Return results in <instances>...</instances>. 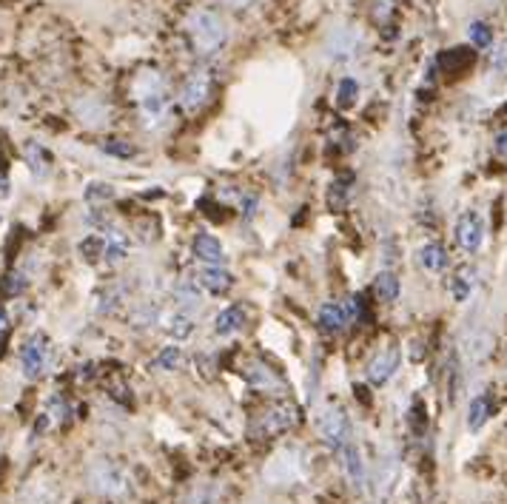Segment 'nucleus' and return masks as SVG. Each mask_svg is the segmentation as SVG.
Returning <instances> with one entry per match:
<instances>
[{"label": "nucleus", "mask_w": 507, "mask_h": 504, "mask_svg": "<svg viewBox=\"0 0 507 504\" xmlns=\"http://www.w3.org/2000/svg\"><path fill=\"white\" fill-rule=\"evenodd\" d=\"M134 103L148 129H157L169 117V86L157 69H143L134 77Z\"/></svg>", "instance_id": "obj_1"}, {"label": "nucleus", "mask_w": 507, "mask_h": 504, "mask_svg": "<svg viewBox=\"0 0 507 504\" xmlns=\"http://www.w3.org/2000/svg\"><path fill=\"white\" fill-rule=\"evenodd\" d=\"M311 461L305 447H280L277 453H271L265 468H263V479L271 487H294L299 482L308 479Z\"/></svg>", "instance_id": "obj_2"}, {"label": "nucleus", "mask_w": 507, "mask_h": 504, "mask_svg": "<svg viewBox=\"0 0 507 504\" xmlns=\"http://www.w3.org/2000/svg\"><path fill=\"white\" fill-rule=\"evenodd\" d=\"M186 32L191 37V43L200 54H214L226 43V23L223 18L211 9H194L186 18Z\"/></svg>", "instance_id": "obj_3"}, {"label": "nucleus", "mask_w": 507, "mask_h": 504, "mask_svg": "<svg viewBox=\"0 0 507 504\" xmlns=\"http://www.w3.org/2000/svg\"><path fill=\"white\" fill-rule=\"evenodd\" d=\"M89 484L94 493H100L106 499H120L129 493V476L117 461L112 459H98L89 468Z\"/></svg>", "instance_id": "obj_4"}, {"label": "nucleus", "mask_w": 507, "mask_h": 504, "mask_svg": "<svg viewBox=\"0 0 507 504\" xmlns=\"http://www.w3.org/2000/svg\"><path fill=\"white\" fill-rule=\"evenodd\" d=\"M317 428H320L322 439L331 447H337V451H342L345 445H351V421H348L345 411H339L337 405H328L325 411H320Z\"/></svg>", "instance_id": "obj_5"}, {"label": "nucleus", "mask_w": 507, "mask_h": 504, "mask_svg": "<svg viewBox=\"0 0 507 504\" xmlns=\"http://www.w3.org/2000/svg\"><path fill=\"white\" fill-rule=\"evenodd\" d=\"M211 91H214V77L205 66H200V69H194L186 77L183 91H180V103H183L186 112H200V108L211 100Z\"/></svg>", "instance_id": "obj_6"}, {"label": "nucleus", "mask_w": 507, "mask_h": 504, "mask_svg": "<svg viewBox=\"0 0 507 504\" xmlns=\"http://www.w3.org/2000/svg\"><path fill=\"white\" fill-rule=\"evenodd\" d=\"M51 359V345H49V336L46 334H35L29 343L23 345L20 350V367H23V376L26 379H40L46 374Z\"/></svg>", "instance_id": "obj_7"}, {"label": "nucleus", "mask_w": 507, "mask_h": 504, "mask_svg": "<svg viewBox=\"0 0 507 504\" xmlns=\"http://www.w3.org/2000/svg\"><path fill=\"white\" fill-rule=\"evenodd\" d=\"M297 419H299V411L291 405V402H282V405H271L268 411L257 419V425H254V433L257 436H280L285 430H291L297 425Z\"/></svg>", "instance_id": "obj_8"}, {"label": "nucleus", "mask_w": 507, "mask_h": 504, "mask_svg": "<svg viewBox=\"0 0 507 504\" xmlns=\"http://www.w3.org/2000/svg\"><path fill=\"white\" fill-rule=\"evenodd\" d=\"M456 242H459V248L468 251V254L482 251V245H485V220H482V214L464 211L459 217V223H456Z\"/></svg>", "instance_id": "obj_9"}, {"label": "nucleus", "mask_w": 507, "mask_h": 504, "mask_svg": "<svg viewBox=\"0 0 507 504\" xmlns=\"http://www.w3.org/2000/svg\"><path fill=\"white\" fill-rule=\"evenodd\" d=\"M400 359H402V353L400 348H385V350H379L376 357L371 359V365H368V382L371 385H385L388 379L396 374V367H400Z\"/></svg>", "instance_id": "obj_10"}, {"label": "nucleus", "mask_w": 507, "mask_h": 504, "mask_svg": "<svg viewBox=\"0 0 507 504\" xmlns=\"http://www.w3.org/2000/svg\"><path fill=\"white\" fill-rule=\"evenodd\" d=\"M194 285L200 291H209L214 296H223L231 291V285H234V277L228 274L226 268H217V265H205L194 274Z\"/></svg>", "instance_id": "obj_11"}, {"label": "nucleus", "mask_w": 507, "mask_h": 504, "mask_svg": "<svg viewBox=\"0 0 507 504\" xmlns=\"http://www.w3.org/2000/svg\"><path fill=\"white\" fill-rule=\"evenodd\" d=\"M490 348H493V336L485 328H473L471 334H464V339H462V357L468 362H473V365L485 362L490 357Z\"/></svg>", "instance_id": "obj_12"}, {"label": "nucleus", "mask_w": 507, "mask_h": 504, "mask_svg": "<svg viewBox=\"0 0 507 504\" xmlns=\"http://www.w3.org/2000/svg\"><path fill=\"white\" fill-rule=\"evenodd\" d=\"M356 49H360V32L345 26V29H337L331 37H328V54L337 60H351Z\"/></svg>", "instance_id": "obj_13"}, {"label": "nucleus", "mask_w": 507, "mask_h": 504, "mask_svg": "<svg viewBox=\"0 0 507 504\" xmlns=\"http://www.w3.org/2000/svg\"><path fill=\"white\" fill-rule=\"evenodd\" d=\"M245 322H249V305H228L226 311L217 313V319H214V328L217 334H223V336H231V334H240L245 328Z\"/></svg>", "instance_id": "obj_14"}, {"label": "nucleus", "mask_w": 507, "mask_h": 504, "mask_svg": "<svg viewBox=\"0 0 507 504\" xmlns=\"http://www.w3.org/2000/svg\"><path fill=\"white\" fill-rule=\"evenodd\" d=\"M191 248H194V254L200 256L205 265L223 263V256H226L220 240H217L214 234H209V231H200V234L194 237V242H191Z\"/></svg>", "instance_id": "obj_15"}, {"label": "nucleus", "mask_w": 507, "mask_h": 504, "mask_svg": "<svg viewBox=\"0 0 507 504\" xmlns=\"http://www.w3.org/2000/svg\"><path fill=\"white\" fill-rule=\"evenodd\" d=\"M419 263L428 274H445L450 265V256L440 242H424L419 248Z\"/></svg>", "instance_id": "obj_16"}, {"label": "nucleus", "mask_w": 507, "mask_h": 504, "mask_svg": "<svg viewBox=\"0 0 507 504\" xmlns=\"http://www.w3.org/2000/svg\"><path fill=\"white\" fill-rule=\"evenodd\" d=\"M320 328L328 331V334H339L345 325L351 322V311L348 305H334V303H328L320 308Z\"/></svg>", "instance_id": "obj_17"}, {"label": "nucleus", "mask_w": 507, "mask_h": 504, "mask_svg": "<svg viewBox=\"0 0 507 504\" xmlns=\"http://www.w3.org/2000/svg\"><path fill=\"white\" fill-rule=\"evenodd\" d=\"M160 322H162V328L169 331V336H174V339L194 336V328H197V322L188 311H174L169 317H160Z\"/></svg>", "instance_id": "obj_18"}, {"label": "nucleus", "mask_w": 507, "mask_h": 504, "mask_svg": "<svg viewBox=\"0 0 507 504\" xmlns=\"http://www.w3.org/2000/svg\"><path fill=\"white\" fill-rule=\"evenodd\" d=\"M245 379H249L254 388H263V390H277L280 388V376L259 359L249 362V367H245Z\"/></svg>", "instance_id": "obj_19"}, {"label": "nucleus", "mask_w": 507, "mask_h": 504, "mask_svg": "<svg viewBox=\"0 0 507 504\" xmlns=\"http://www.w3.org/2000/svg\"><path fill=\"white\" fill-rule=\"evenodd\" d=\"M342 465H345L348 479H351L356 487H362V482H365V461H362L360 447H356L353 442L342 447Z\"/></svg>", "instance_id": "obj_20"}, {"label": "nucleus", "mask_w": 507, "mask_h": 504, "mask_svg": "<svg viewBox=\"0 0 507 504\" xmlns=\"http://www.w3.org/2000/svg\"><path fill=\"white\" fill-rule=\"evenodd\" d=\"M400 291H402V285H400V277H396L393 271H382V274H376L374 294L382 299V303H396V299H400Z\"/></svg>", "instance_id": "obj_21"}, {"label": "nucleus", "mask_w": 507, "mask_h": 504, "mask_svg": "<svg viewBox=\"0 0 507 504\" xmlns=\"http://www.w3.org/2000/svg\"><path fill=\"white\" fill-rule=\"evenodd\" d=\"M490 411H493V405H490V397H487V393H482V397L471 399V405H468V428H471V430L485 428V421L490 419Z\"/></svg>", "instance_id": "obj_22"}, {"label": "nucleus", "mask_w": 507, "mask_h": 504, "mask_svg": "<svg viewBox=\"0 0 507 504\" xmlns=\"http://www.w3.org/2000/svg\"><path fill=\"white\" fill-rule=\"evenodd\" d=\"M26 162H29L35 177H46L49 166H51V157L46 154V148H40L37 143H29L26 146Z\"/></svg>", "instance_id": "obj_23"}, {"label": "nucleus", "mask_w": 507, "mask_h": 504, "mask_svg": "<svg viewBox=\"0 0 507 504\" xmlns=\"http://www.w3.org/2000/svg\"><path fill=\"white\" fill-rule=\"evenodd\" d=\"M80 254L89 265H98L106 260V237H89L80 242Z\"/></svg>", "instance_id": "obj_24"}, {"label": "nucleus", "mask_w": 507, "mask_h": 504, "mask_svg": "<svg viewBox=\"0 0 507 504\" xmlns=\"http://www.w3.org/2000/svg\"><path fill=\"white\" fill-rule=\"evenodd\" d=\"M183 350L180 348H162L157 357H154V371H177V367H183Z\"/></svg>", "instance_id": "obj_25"}, {"label": "nucleus", "mask_w": 507, "mask_h": 504, "mask_svg": "<svg viewBox=\"0 0 507 504\" xmlns=\"http://www.w3.org/2000/svg\"><path fill=\"white\" fill-rule=\"evenodd\" d=\"M356 98H360V83H356L353 77L339 80V89H337V106H339V108H351V106L356 103Z\"/></svg>", "instance_id": "obj_26"}, {"label": "nucleus", "mask_w": 507, "mask_h": 504, "mask_svg": "<svg viewBox=\"0 0 507 504\" xmlns=\"http://www.w3.org/2000/svg\"><path fill=\"white\" fill-rule=\"evenodd\" d=\"M115 185H108V183H91L86 188V202L89 206H103V202L108 200H115Z\"/></svg>", "instance_id": "obj_27"}, {"label": "nucleus", "mask_w": 507, "mask_h": 504, "mask_svg": "<svg viewBox=\"0 0 507 504\" xmlns=\"http://www.w3.org/2000/svg\"><path fill=\"white\" fill-rule=\"evenodd\" d=\"M468 37H471V43H473L476 49H490V46H493V29H490L487 23H482V20L471 23Z\"/></svg>", "instance_id": "obj_28"}, {"label": "nucleus", "mask_w": 507, "mask_h": 504, "mask_svg": "<svg viewBox=\"0 0 507 504\" xmlns=\"http://www.w3.org/2000/svg\"><path fill=\"white\" fill-rule=\"evenodd\" d=\"M23 288H26V277L18 274V271H12V274L0 280V296H18L23 294Z\"/></svg>", "instance_id": "obj_29"}, {"label": "nucleus", "mask_w": 507, "mask_h": 504, "mask_svg": "<svg viewBox=\"0 0 507 504\" xmlns=\"http://www.w3.org/2000/svg\"><path fill=\"white\" fill-rule=\"evenodd\" d=\"M450 291H454V299L456 303H468L471 294H473V280L468 274H459L454 280V285H450Z\"/></svg>", "instance_id": "obj_30"}, {"label": "nucleus", "mask_w": 507, "mask_h": 504, "mask_svg": "<svg viewBox=\"0 0 507 504\" xmlns=\"http://www.w3.org/2000/svg\"><path fill=\"white\" fill-rule=\"evenodd\" d=\"M328 209H331V211L348 209V188L342 185V183L331 185V192H328Z\"/></svg>", "instance_id": "obj_31"}, {"label": "nucleus", "mask_w": 507, "mask_h": 504, "mask_svg": "<svg viewBox=\"0 0 507 504\" xmlns=\"http://www.w3.org/2000/svg\"><path fill=\"white\" fill-rule=\"evenodd\" d=\"M103 152L108 154V157H120V160H131L137 152H134V146H129V143H123V140H112V143H106L103 146Z\"/></svg>", "instance_id": "obj_32"}, {"label": "nucleus", "mask_w": 507, "mask_h": 504, "mask_svg": "<svg viewBox=\"0 0 507 504\" xmlns=\"http://www.w3.org/2000/svg\"><path fill=\"white\" fill-rule=\"evenodd\" d=\"M200 288H194V285H180V288H177V299H180L183 305H194V303H200V294H197Z\"/></svg>", "instance_id": "obj_33"}, {"label": "nucleus", "mask_w": 507, "mask_h": 504, "mask_svg": "<svg viewBox=\"0 0 507 504\" xmlns=\"http://www.w3.org/2000/svg\"><path fill=\"white\" fill-rule=\"evenodd\" d=\"M240 206H242V217H245V220H251V217L257 214V209H259V202H257V197L245 194V197L240 200Z\"/></svg>", "instance_id": "obj_34"}, {"label": "nucleus", "mask_w": 507, "mask_h": 504, "mask_svg": "<svg viewBox=\"0 0 507 504\" xmlns=\"http://www.w3.org/2000/svg\"><path fill=\"white\" fill-rule=\"evenodd\" d=\"M493 69L496 72H507V43L496 49V54H493Z\"/></svg>", "instance_id": "obj_35"}, {"label": "nucleus", "mask_w": 507, "mask_h": 504, "mask_svg": "<svg viewBox=\"0 0 507 504\" xmlns=\"http://www.w3.org/2000/svg\"><path fill=\"white\" fill-rule=\"evenodd\" d=\"M493 146H496V154H499V157H507V129H502V131L496 134Z\"/></svg>", "instance_id": "obj_36"}, {"label": "nucleus", "mask_w": 507, "mask_h": 504, "mask_svg": "<svg viewBox=\"0 0 507 504\" xmlns=\"http://www.w3.org/2000/svg\"><path fill=\"white\" fill-rule=\"evenodd\" d=\"M6 328H9V317H6L4 305H0V334H6Z\"/></svg>", "instance_id": "obj_37"}, {"label": "nucleus", "mask_w": 507, "mask_h": 504, "mask_svg": "<svg viewBox=\"0 0 507 504\" xmlns=\"http://www.w3.org/2000/svg\"><path fill=\"white\" fill-rule=\"evenodd\" d=\"M226 4H231V6H237V9H240V6H249L251 0H226Z\"/></svg>", "instance_id": "obj_38"}]
</instances>
